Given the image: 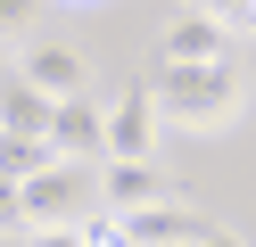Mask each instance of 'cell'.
I'll return each instance as SVG.
<instances>
[{
  "label": "cell",
  "mask_w": 256,
  "mask_h": 247,
  "mask_svg": "<svg viewBox=\"0 0 256 247\" xmlns=\"http://www.w3.org/2000/svg\"><path fill=\"white\" fill-rule=\"evenodd\" d=\"M157 132H166V107H157L149 82L116 91V107H108V157H157Z\"/></svg>",
  "instance_id": "277c9868"
},
{
  "label": "cell",
  "mask_w": 256,
  "mask_h": 247,
  "mask_svg": "<svg viewBox=\"0 0 256 247\" xmlns=\"http://www.w3.org/2000/svg\"><path fill=\"white\" fill-rule=\"evenodd\" d=\"M157 58L174 66H206V58H232V25H223L215 8H182L166 25V41H157Z\"/></svg>",
  "instance_id": "5b68a950"
},
{
  "label": "cell",
  "mask_w": 256,
  "mask_h": 247,
  "mask_svg": "<svg viewBox=\"0 0 256 247\" xmlns=\"http://www.w3.org/2000/svg\"><path fill=\"white\" fill-rule=\"evenodd\" d=\"M50 140L66 148V157H108V107L91 91L58 99V107H50Z\"/></svg>",
  "instance_id": "8992f818"
},
{
  "label": "cell",
  "mask_w": 256,
  "mask_h": 247,
  "mask_svg": "<svg viewBox=\"0 0 256 247\" xmlns=\"http://www.w3.org/2000/svg\"><path fill=\"white\" fill-rule=\"evenodd\" d=\"M0 74H8V66H0Z\"/></svg>",
  "instance_id": "9a60e30c"
},
{
  "label": "cell",
  "mask_w": 256,
  "mask_h": 247,
  "mask_svg": "<svg viewBox=\"0 0 256 247\" xmlns=\"http://www.w3.org/2000/svg\"><path fill=\"white\" fill-rule=\"evenodd\" d=\"M166 198H182V190L166 181L157 157H100V206L132 214V206H166Z\"/></svg>",
  "instance_id": "3957f363"
},
{
  "label": "cell",
  "mask_w": 256,
  "mask_h": 247,
  "mask_svg": "<svg viewBox=\"0 0 256 247\" xmlns=\"http://www.w3.org/2000/svg\"><path fill=\"white\" fill-rule=\"evenodd\" d=\"M198 8H215L232 33H256V0H198Z\"/></svg>",
  "instance_id": "30bf717a"
},
{
  "label": "cell",
  "mask_w": 256,
  "mask_h": 247,
  "mask_svg": "<svg viewBox=\"0 0 256 247\" xmlns=\"http://www.w3.org/2000/svg\"><path fill=\"white\" fill-rule=\"evenodd\" d=\"M8 74H25L34 91H50V99H74L91 82V66H83V49H66V41H42V49H25Z\"/></svg>",
  "instance_id": "52a82bcc"
},
{
  "label": "cell",
  "mask_w": 256,
  "mask_h": 247,
  "mask_svg": "<svg viewBox=\"0 0 256 247\" xmlns=\"http://www.w3.org/2000/svg\"><path fill=\"white\" fill-rule=\"evenodd\" d=\"M0 231H25V198H17L8 173H0Z\"/></svg>",
  "instance_id": "4fadbf2b"
},
{
  "label": "cell",
  "mask_w": 256,
  "mask_h": 247,
  "mask_svg": "<svg viewBox=\"0 0 256 247\" xmlns=\"http://www.w3.org/2000/svg\"><path fill=\"white\" fill-rule=\"evenodd\" d=\"M25 247H91L83 223H50V231H25Z\"/></svg>",
  "instance_id": "8fae6325"
},
{
  "label": "cell",
  "mask_w": 256,
  "mask_h": 247,
  "mask_svg": "<svg viewBox=\"0 0 256 247\" xmlns=\"http://www.w3.org/2000/svg\"><path fill=\"white\" fill-rule=\"evenodd\" d=\"M58 157H66V148L42 140V132H0V173L8 181H34L42 165H58Z\"/></svg>",
  "instance_id": "9c48e42d"
},
{
  "label": "cell",
  "mask_w": 256,
  "mask_h": 247,
  "mask_svg": "<svg viewBox=\"0 0 256 247\" xmlns=\"http://www.w3.org/2000/svg\"><path fill=\"white\" fill-rule=\"evenodd\" d=\"M198 247H248V239H232V231H206V239Z\"/></svg>",
  "instance_id": "5bb4252c"
},
{
  "label": "cell",
  "mask_w": 256,
  "mask_h": 247,
  "mask_svg": "<svg viewBox=\"0 0 256 247\" xmlns=\"http://www.w3.org/2000/svg\"><path fill=\"white\" fill-rule=\"evenodd\" d=\"M17 198H25V231L83 223V214H100V165L91 157H58V165H42L34 181H17Z\"/></svg>",
  "instance_id": "7a4b0ae2"
},
{
  "label": "cell",
  "mask_w": 256,
  "mask_h": 247,
  "mask_svg": "<svg viewBox=\"0 0 256 247\" xmlns=\"http://www.w3.org/2000/svg\"><path fill=\"white\" fill-rule=\"evenodd\" d=\"M34 8H42V0H0V41H8V33H25V25H34Z\"/></svg>",
  "instance_id": "7c38bea8"
},
{
  "label": "cell",
  "mask_w": 256,
  "mask_h": 247,
  "mask_svg": "<svg viewBox=\"0 0 256 247\" xmlns=\"http://www.w3.org/2000/svg\"><path fill=\"white\" fill-rule=\"evenodd\" d=\"M50 107H58L50 91H34L25 74H0V132H42L50 140Z\"/></svg>",
  "instance_id": "ba28073f"
},
{
  "label": "cell",
  "mask_w": 256,
  "mask_h": 247,
  "mask_svg": "<svg viewBox=\"0 0 256 247\" xmlns=\"http://www.w3.org/2000/svg\"><path fill=\"white\" fill-rule=\"evenodd\" d=\"M149 91H157V107H166V124H182V132H223V124H240V107H248L240 58H206V66L157 58Z\"/></svg>",
  "instance_id": "6da1fadb"
}]
</instances>
